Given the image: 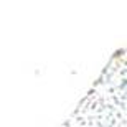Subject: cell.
Returning a JSON list of instances; mask_svg holds the SVG:
<instances>
[]
</instances>
